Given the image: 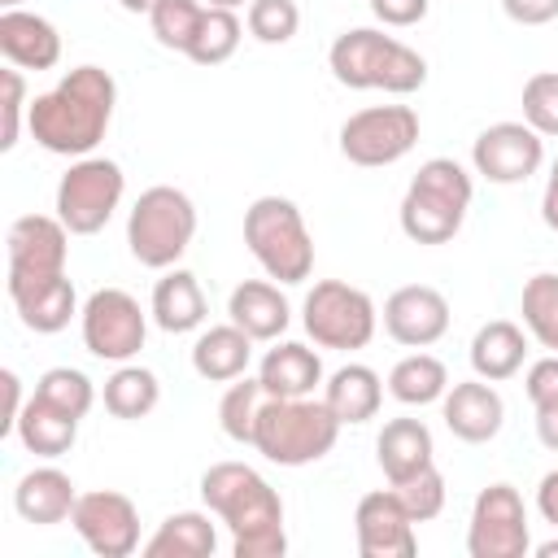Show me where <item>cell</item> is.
Segmentation results:
<instances>
[{
    "label": "cell",
    "instance_id": "obj_1",
    "mask_svg": "<svg viewBox=\"0 0 558 558\" xmlns=\"http://www.w3.org/2000/svg\"><path fill=\"white\" fill-rule=\"evenodd\" d=\"M118 105V83L100 65H74L57 87L39 92L26 113V131L44 153L87 157L105 140Z\"/></svg>",
    "mask_w": 558,
    "mask_h": 558
},
{
    "label": "cell",
    "instance_id": "obj_2",
    "mask_svg": "<svg viewBox=\"0 0 558 558\" xmlns=\"http://www.w3.org/2000/svg\"><path fill=\"white\" fill-rule=\"evenodd\" d=\"M201 501L231 532L235 558H283V497L248 462H214L201 475Z\"/></svg>",
    "mask_w": 558,
    "mask_h": 558
},
{
    "label": "cell",
    "instance_id": "obj_3",
    "mask_svg": "<svg viewBox=\"0 0 558 558\" xmlns=\"http://www.w3.org/2000/svg\"><path fill=\"white\" fill-rule=\"evenodd\" d=\"M327 70L340 87L353 92H388L410 96L427 83V61L397 35H384L379 26H349L327 48Z\"/></svg>",
    "mask_w": 558,
    "mask_h": 558
},
{
    "label": "cell",
    "instance_id": "obj_4",
    "mask_svg": "<svg viewBox=\"0 0 558 558\" xmlns=\"http://www.w3.org/2000/svg\"><path fill=\"white\" fill-rule=\"evenodd\" d=\"M471 196H475V179L462 161L427 157L401 196L397 222H401L405 240H414V244H449L462 231Z\"/></svg>",
    "mask_w": 558,
    "mask_h": 558
},
{
    "label": "cell",
    "instance_id": "obj_5",
    "mask_svg": "<svg viewBox=\"0 0 558 558\" xmlns=\"http://www.w3.org/2000/svg\"><path fill=\"white\" fill-rule=\"evenodd\" d=\"M340 440V418L323 397H266L253 423V449L275 466H310Z\"/></svg>",
    "mask_w": 558,
    "mask_h": 558
},
{
    "label": "cell",
    "instance_id": "obj_6",
    "mask_svg": "<svg viewBox=\"0 0 558 558\" xmlns=\"http://www.w3.org/2000/svg\"><path fill=\"white\" fill-rule=\"evenodd\" d=\"M244 244L275 283H305L314 275V235L305 214L288 196H257L244 209Z\"/></svg>",
    "mask_w": 558,
    "mask_h": 558
},
{
    "label": "cell",
    "instance_id": "obj_7",
    "mask_svg": "<svg viewBox=\"0 0 558 558\" xmlns=\"http://www.w3.org/2000/svg\"><path fill=\"white\" fill-rule=\"evenodd\" d=\"M196 240V205L183 187L153 183L126 214V248L148 270H170Z\"/></svg>",
    "mask_w": 558,
    "mask_h": 558
},
{
    "label": "cell",
    "instance_id": "obj_8",
    "mask_svg": "<svg viewBox=\"0 0 558 558\" xmlns=\"http://www.w3.org/2000/svg\"><path fill=\"white\" fill-rule=\"evenodd\" d=\"M301 327L318 349L353 353L375 340L379 310L371 292L344 283V279H318L301 301Z\"/></svg>",
    "mask_w": 558,
    "mask_h": 558
},
{
    "label": "cell",
    "instance_id": "obj_9",
    "mask_svg": "<svg viewBox=\"0 0 558 558\" xmlns=\"http://www.w3.org/2000/svg\"><path fill=\"white\" fill-rule=\"evenodd\" d=\"M126 196V174L113 157H74L70 170L57 183V218L70 227V235H96L109 227Z\"/></svg>",
    "mask_w": 558,
    "mask_h": 558
},
{
    "label": "cell",
    "instance_id": "obj_10",
    "mask_svg": "<svg viewBox=\"0 0 558 558\" xmlns=\"http://www.w3.org/2000/svg\"><path fill=\"white\" fill-rule=\"evenodd\" d=\"M148 318L153 314H144L126 288H96L78 310L83 349L100 362L122 366V362L140 357V349L148 340Z\"/></svg>",
    "mask_w": 558,
    "mask_h": 558
},
{
    "label": "cell",
    "instance_id": "obj_11",
    "mask_svg": "<svg viewBox=\"0 0 558 558\" xmlns=\"http://www.w3.org/2000/svg\"><path fill=\"white\" fill-rule=\"evenodd\" d=\"M418 144V113L410 105H371L340 122V157L366 170L397 166Z\"/></svg>",
    "mask_w": 558,
    "mask_h": 558
},
{
    "label": "cell",
    "instance_id": "obj_12",
    "mask_svg": "<svg viewBox=\"0 0 558 558\" xmlns=\"http://www.w3.org/2000/svg\"><path fill=\"white\" fill-rule=\"evenodd\" d=\"M532 549L527 506L514 484H488L475 493L471 523H466V554L471 558H523Z\"/></svg>",
    "mask_w": 558,
    "mask_h": 558
},
{
    "label": "cell",
    "instance_id": "obj_13",
    "mask_svg": "<svg viewBox=\"0 0 558 558\" xmlns=\"http://www.w3.org/2000/svg\"><path fill=\"white\" fill-rule=\"evenodd\" d=\"M4 253H9V292L52 279V275H65L70 227L57 214H22L9 222Z\"/></svg>",
    "mask_w": 558,
    "mask_h": 558
},
{
    "label": "cell",
    "instance_id": "obj_14",
    "mask_svg": "<svg viewBox=\"0 0 558 558\" xmlns=\"http://www.w3.org/2000/svg\"><path fill=\"white\" fill-rule=\"evenodd\" d=\"M545 166V135L527 122H493L471 144V170L497 187L527 183Z\"/></svg>",
    "mask_w": 558,
    "mask_h": 558
},
{
    "label": "cell",
    "instance_id": "obj_15",
    "mask_svg": "<svg viewBox=\"0 0 558 558\" xmlns=\"http://www.w3.org/2000/svg\"><path fill=\"white\" fill-rule=\"evenodd\" d=\"M78 541L100 554V558H126L140 549V510L126 493L118 488H92L78 493L74 514H70Z\"/></svg>",
    "mask_w": 558,
    "mask_h": 558
},
{
    "label": "cell",
    "instance_id": "obj_16",
    "mask_svg": "<svg viewBox=\"0 0 558 558\" xmlns=\"http://www.w3.org/2000/svg\"><path fill=\"white\" fill-rule=\"evenodd\" d=\"M353 536H357V554L362 558H414L418 554V536H414V519L401 506L397 488H375L357 501L353 510Z\"/></svg>",
    "mask_w": 558,
    "mask_h": 558
},
{
    "label": "cell",
    "instance_id": "obj_17",
    "mask_svg": "<svg viewBox=\"0 0 558 558\" xmlns=\"http://www.w3.org/2000/svg\"><path fill=\"white\" fill-rule=\"evenodd\" d=\"M384 331L405 349H432L449 331V301L432 283H405L384 301Z\"/></svg>",
    "mask_w": 558,
    "mask_h": 558
},
{
    "label": "cell",
    "instance_id": "obj_18",
    "mask_svg": "<svg viewBox=\"0 0 558 558\" xmlns=\"http://www.w3.org/2000/svg\"><path fill=\"white\" fill-rule=\"evenodd\" d=\"M440 418H445V427L458 436V440H466V445H488L497 432H501V423H506V401H501V392L488 384V379H458V384H449V392L440 397Z\"/></svg>",
    "mask_w": 558,
    "mask_h": 558
},
{
    "label": "cell",
    "instance_id": "obj_19",
    "mask_svg": "<svg viewBox=\"0 0 558 558\" xmlns=\"http://www.w3.org/2000/svg\"><path fill=\"white\" fill-rule=\"evenodd\" d=\"M327 371L318 357V344L301 340H270V349L257 362V384L266 397H314L323 388Z\"/></svg>",
    "mask_w": 558,
    "mask_h": 558
},
{
    "label": "cell",
    "instance_id": "obj_20",
    "mask_svg": "<svg viewBox=\"0 0 558 558\" xmlns=\"http://www.w3.org/2000/svg\"><path fill=\"white\" fill-rule=\"evenodd\" d=\"M0 52L17 70H52L61 61V31L31 9H0Z\"/></svg>",
    "mask_w": 558,
    "mask_h": 558
},
{
    "label": "cell",
    "instance_id": "obj_21",
    "mask_svg": "<svg viewBox=\"0 0 558 558\" xmlns=\"http://www.w3.org/2000/svg\"><path fill=\"white\" fill-rule=\"evenodd\" d=\"M279 288L283 283H275V279H244V283H235L231 296H227V318L235 327H244L253 340H266V344L279 340L288 331V323H292V305H288V296Z\"/></svg>",
    "mask_w": 558,
    "mask_h": 558
},
{
    "label": "cell",
    "instance_id": "obj_22",
    "mask_svg": "<svg viewBox=\"0 0 558 558\" xmlns=\"http://www.w3.org/2000/svg\"><path fill=\"white\" fill-rule=\"evenodd\" d=\"M375 462L388 484H401L436 462V440L423 418H388L375 436Z\"/></svg>",
    "mask_w": 558,
    "mask_h": 558
},
{
    "label": "cell",
    "instance_id": "obj_23",
    "mask_svg": "<svg viewBox=\"0 0 558 558\" xmlns=\"http://www.w3.org/2000/svg\"><path fill=\"white\" fill-rule=\"evenodd\" d=\"M148 314L161 331L170 336H183V331H196L205 327L209 318V305H205V292H201V279L183 266H170L161 270V279L153 283V301H148Z\"/></svg>",
    "mask_w": 558,
    "mask_h": 558
},
{
    "label": "cell",
    "instance_id": "obj_24",
    "mask_svg": "<svg viewBox=\"0 0 558 558\" xmlns=\"http://www.w3.org/2000/svg\"><path fill=\"white\" fill-rule=\"evenodd\" d=\"M17 318L26 331L35 336H57L70 327V318L83 310L78 305V292L70 283V275H52V279H39V283H26V288H13L9 292Z\"/></svg>",
    "mask_w": 558,
    "mask_h": 558
},
{
    "label": "cell",
    "instance_id": "obj_25",
    "mask_svg": "<svg viewBox=\"0 0 558 558\" xmlns=\"http://www.w3.org/2000/svg\"><path fill=\"white\" fill-rule=\"evenodd\" d=\"M323 401L331 405V414L340 418V427H357L371 423L384 405V379L375 366L366 362H344L323 379Z\"/></svg>",
    "mask_w": 558,
    "mask_h": 558
},
{
    "label": "cell",
    "instance_id": "obj_26",
    "mask_svg": "<svg viewBox=\"0 0 558 558\" xmlns=\"http://www.w3.org/2000/svg\"><path fill=\"white\" fill-rule=\"evenodd\" d=\"M74 501H78V488L61 466H35L13 488V510L35 527L65 523L74 514Z\"/></svg>",
    "mask_w": 558,
    "mask_h": 558
},
{
    "label": "cell",
    "instance_id": "obj_27",
    "mask_svg": "<svg viewBox=\"0 0 558 558\" xmlns=\"http://www.w3.org/2000/svg\"><path fill=\"white\" fill-rule=\"evenodd\" d=\"M253 336L244 327H235L231 318L218 323V327H205L192 344V371L205 379V384H231L240 375H248V362H253Z\"/></svg>",
    "mask_w": 558,
    "mask_h": 558
},
{
    "label": "cell",
    "instance_id": "obj_28",
    "mask_svg": "<svg viewBox=\"0 0 558 558\" xmlns=\"http://www.w3.org/2000/svg\"><path fill=\"white\" fill-rule=\"evenodd\" d=\"M527 362V327L510 318H493L471 336V371L488 384H506Z\"/></svg>",
    "mask_w": 558,
    "mask_h": 558
},
{
    "label": "cell",
    "instance_id": "obj_29",
    "mask_svg": "<svg viewBox=\"0 0 558 558\" xmlns=\"http://www.w3.org/2000/svg\"><path fill=\"white\" fill-rule=\"evenodd\" d=\"M78 423H83V418L65 414V410H57V405H48V401H39V397L31 392L26 405H22V414H17V423H13V436L22 440L26 453L52 462V458H61V453L74 449Z\"/></svg>",
    "mask_w": 558,
    "mask_h": 558
},
{
    "label": "cell",
    "instance_id": "obj_30",
    "mask_svg": "<svg viewBox=\"0 0 558 558\" xmlns=\"http://www.w3.org/2000/svg\"><path fill=\"white\" fill-rule=\"evenodd\" d=\"M148 558H209L218 549L214 510H174L140 545Z\"/></svg>",
    "mask_w": 558,
    "mask_h": 558
},
{
    "label": "cell",
    "instance_id": "obj_31",
    "mask_svg": "<svg viewBox=\"0 0 558 558\" xmlns=\"http://www.w3.org/2000/svg\"><path fill=\"white\" fill-rule=\"evenodd\" d=\"M100 401H105V410H109L113 418L135 423V418H148V414L157 410V401H161V384H157V375H153L148 366H140V362H122V366L105 379Z\"/></svg>",
    "mask_w": 558,
    "mask_h": 558
},
{
    "label": "cell",
    "instance_id": "obj_32",
    "mask_svg": "<svg viewBox=\"0 0 558 558\" xmlns=\"http://www.w3.org/2000/svg\"><path fill=\"white\" fill-rule=\"evenodd\" d=\"M449 392V371L436 353H405L392 371H388V397L401 401V405H432Z\"/></svg>",
    "mask_w": 558,
    "mask_h": 558
},
{
    "label": "cell",
    "instance_id": "obj_33",
    "mask_svg": "<svg viewBox=\"0 0 558 558\" xmlns=\"http://www.w3.org/2000/svg\"><path fill=\"white\" fill-rule=\"evenodd\" d=\"M240 39H244L240 13H235V9H214V4H205V17H201V26H196V39L187 44L183 57L196 61V65H222V61L235 57Z\"/></svg>",
    "mask_w": 558,
    "mask_h": 558
},
{
    "label": "cell",
    "instance_id": "obj_34",
    "mask_svg": "<svg viewBox=\"0 0 558 558\" xmlns=\"http://www.w3.org/2000/svg\"><path fill=\"white\" fill-rule=\"evenodd\" d=\"M519 314H523V327L527 336L558 353V275L554 270H541L523 283V296H519Z\"/></svg>",
    "mask_w": 558,
    "mask_h": 558
},
{
    "label": "cell",
    "instance_id": "obj_35",
    "mask_svg": "<svg viewBox=\"0 0 558 558\" xmlns=\"http://www.w3.org/2000/svg\"><path fill=\"white\" fill-rule=\"evenodd\" d=\"M266 392L257 384V375H240L227 384L222 401H218V427L227 440L235 445H253V423H257V410H262Z\"/></svg>",
    "mask_w": 558,
    "mask_h": 558
},
{
    "label": "cell",
    "instance_id": "obj_36",
    "mask_svg": "<svg viewBox=\"0 0 558 558\" xmlns=\"http://www.w3.org/2000/svg\"><path fill=\"white\" fill-rule=\"evenodd\" d=\"M35 397L74 414V418H87V410L96 405V384L78 371V366H52L35 379Z\"/></svg>",
    "mask_w": 558,
    "mask_h": 558
},
{
    "label": "cell",
    "instance_id": "obj_37",
    "mask_svg": "<svg viewBox=\"0 0 558 558\" xmlns=\"http://www.w3.org/2000/svg\"><path fill=\"white\" fill-rule=\"evenodd\" d=\"M205 17V0H157L148 13V31L161 48L187 52V44L196 39V26Z\"/></svg>",
    "mask_w": 558,
    "mask_h": 558
},
{
    "label": "cell",
    "instance_id": "obj_38",
    "mask_svg": "<svg viewBox=\"0 0 558 558\" xmlns=\"http://www.w3.org/2000/svg\"><path fill=\"white\" fill-rule=\"evenodd\" d=\"M244 26L257 44H288L301 31V4L296 0H253L244 13Z\"/></svg>",
    "mask_w": 558,
    "mask_h": 558
},
{
    "label": "cell",
    "instance_id": "obj_39",
    "mask_svg": "<svg viewBox=\"0 0 558 558\" xmlns=\"http://www.w3.org/2000/svg\"><path fill=\"white\" fill-rule=\"evenodd\" d=\"M523 122L532 131H541L545 140L558 135V70H536L523 83Z\"/></svg>",
    "mask_w": 558,
    "mask_h": 558
},
{
    "label": "cell",
    "instance_id": "obj_40",
    "mask_svg": "<svg viewBox=\"0 0 558 558\" xmlns=\"http://www.w3.org/2000/svg\"><path fill=\"white\" fill-rule=\"evenodd\" d=\"M397 488V497H401V506L410 510V519L414 523H427V519H436L440 510H445V475H440V466L432 462V466H423L418 475H410V480H401V484H392Z\"/></svg>",
    "mask_w": 558,
    "mask_h": 558
},
{
    "label": "cell",
    "instance_id": "obj_41",
    "mask_svg": "<svg viewBox=\"0 0 558 558\" xmlns=\"http://www.w3.org/2000/svg\"><path fill=\"white\" fill-rule=\"evenodd\" d=\"M4 126H0V148L9 153L13 144H17V135H22V126H26V113H31V100H26V78H22V70L17 65H9L4 74Z\"/></svg>",
    "mask_w": 558,
    "mask_h": 558
},
{
    "label": "cell",
    "instance_id": "obj_42",
    "mask_svg": "<svg viewBox=\"0 0 558 558\" xmlns=\"http://www.w3.org/2000/svg\"><path fill=\"white\" fill-rule=\"evenodd\" d=\"M523 392H527L532 405H549V401H558V353H545V357H536V362L527 366V375H523Z\"/></svg>",
    "mask_w": 558,
    "mask_h": 558
},
{
    "label": "cell",
    "instance_id": "obj_43",
    "mask_svg": "<svg viewBox=\"0 0 558 558\" xmlns=\"http://www.w3.org/2000/svg\"><path fill=\"white\" fill-rule=\"evenodd\" d=\"M427 9H432V0H371L375 22L379 26H397V31L418 26L427 17Z\"/></svg>",
    "mask_w": 558,
    "mask_h": 558
},
{
    "label": "cell",
    "instance_id": "obj_44",
    "mask_svg": "<svg viewBox=\"0 0 558 558\" xmlns=\"http://www.w3.org/2000/svg\"><path fill=\"white\" fill-rule=\"evenodd\" d=\"M501 13L519 26H545L558 17V0H501Z\"/></svg>",
    "mask_w": 558,
    "mask_h": 558
},
{
    "label": "cell",
    "instance_id": "obj_45",
    "mask_svg": "<svg viewBox=\"0 0 558 558\" xmlns=\"http://www.w3.org/2000/svg\"><path fill=\"white\" fill-rule=\"evenodd\" d=\"M536 510H541V519L558 532V466L541 475V484H536Z\"/></svg>",
    "mask_w": 558,
    "mask_h": 558
},
{
    "label": "cell",
    "instance_id": "obj_46",
    "mask_svg": "<svg viewBox=\"0 0 558 558\" xmlns=\"http://www.w3.org/2000/svg\"><path fill=\"white\" fill-rule=\"evenodd\" d=\"M0 384H4V401H9V405H4V418H0V432L9 436L26 401H22V379H17V371H4V375H0Z\"/></svg>",
    "mask_w": 558,
    "mask_h": 558
},
{
    "label": "cell",
    "instance_id": "obj_47",
    "mask_svg": "<svg viewBox=\"0 0 558 558\" xmlns=\"http://www.w3.org/2000/svg\"><path fill=\"white\" fill-rule=\"evenodd\" d=\"M532 410H536V440H541L549 453H558V401L532 405Z\"/></svg>",
    "mask_w": 558,
    "mask_h": 558
},
{
    "label": "cell",
    "instance_id": "obj_48",
    "mask_svg": "<svg viewBox=\"0 0 558 558\" xmlns=\"http://www.w3.org/2000/svg\"><path fill=\"white\" fill-rule=\"evenodd\" d=\"M541 218L549 231H558V157L549 166V179H545V192H541Z\"/></svg>",
    "mask_w": 558,
    "mask_h": 558
},
{
    "label": "cell",
    "instance_id": "obj_49",
    "mask_svg": "<svg viewBox=\"0 0 558 558\" xmlns=\"http://www.w3.org/2000/svg\"><path fill=\"white\" fill-rule=\"evenodd\" d=\"M118 4H122L126 13H153V4H157V0H118Z\"/></svg>",
    "mask_w": 558,
    "mask_h": 558
},
{
    "label": "cell",
    "instance_id": "obj_50",
    "mask_svg": "<svg viewBox=\"0 0 558 558\" xmlns=\"http://www.w3.org/2000/svg\"><path fill=\"white\" fill-rule=\"evenodd\" d=\"M536 554H541V558H558V536L541 541V545H536Z\"/></svg>",
    "mask_w": 558,
    "mask_h": 558
},
{
    "label": "cell",
    "instance_id": "obj_51",
    "mask_svg": "<svg viewBox=\"0 0 558 558\" xmlns=\"http://www.w3.org/2000/svg\"><path fill=\"white\" fill-rule=\"evenodd\" d=\"M205 4H214V9H248L253 0H205Z\"/></svg>",
    "mask_w": 558,
    "mask_h": 558
},
{
    "label": "cell",
    "instance_id": "obj_52",
    "mask_svg": "<svg viewBox=\"0 0 558 558\" xmlns=\"http://www.w3.org/2000/svg\"><path fill=\"white\" fill-rule=\"evenodd\" d=\"M0 4H4V9H22V0H0Z\"/></svg>",
    "mask_w": 558,
    "mask_h": 558
}]
</instances>
